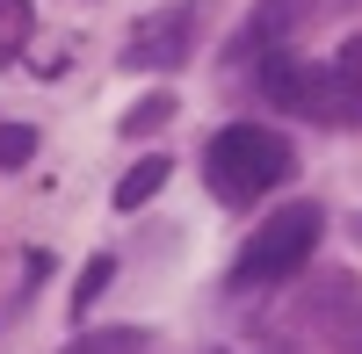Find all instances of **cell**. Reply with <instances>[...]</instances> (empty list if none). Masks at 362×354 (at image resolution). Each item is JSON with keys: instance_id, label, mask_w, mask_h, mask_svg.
Instances as JSON below:
<instances>
[{"instance_id": "1", "label": "cell", "mask_w": 362, "mask_h": 354, "mask_svg": "<svg viewBox=\"0 0 362 354\" xmlns=\"http://www.w3.org/2000/svg\"><path fill=\"white\" fill-rule=\"evenodd\" d=\"M290 138L283 130H261V123H225L218 138H210V152H203V173H210V188H218V202H254L261 188H276L290 181Z\"/></svg>"}, {"instance_id": "2", "label": "cell", "mask_w": 362, "mask_h": 354, "mask_svg": "<svg viewBox=\"0 0 362 354\" xmlns=\"http://www.w3.org/2000/svg\"><path fill=\"white\" fill-rule=\"evenodd\" d=\"M319 231H326L319 202H283V210L247 239V253H239V282H283V275H297L312 260Z\"/></svg>"}, {"instance_id": "3", "label": "cell", "mask_w": 362, "mask_h": 354, "mask_svg": "<svg viewBox=\"0 0 362 354\" xmlns=\"http://www.w3.org/2000/svg\"><path fill=\"white\" fill-rule=\"evenodd\" d=\"M189 44H196V8H167L124 44V66L131 73H167V66L189 58Z\"/></svg>"}, {"instance_id": "4", "label": "cell", "mask_w": 362, "mask_h": 354, "mask_svg": "<svg viewBox=\"0 0 362 354\" xmlns=\"http://www.w3.org/2000/svg\"><path fill=\"white\" fill-rule=\"evenodd\" d=\"M160 188H167V159H160V152H145V159L124 173V181H116V210H145Z\"/></svg>"}, {"instance_id": "5", "label": "cell", "mask_w": 362, "mask_h": 354, "mask_svg": "<svg viewBox=\"0 0 362 354\" xmlns=\"http://www.w3.org/2000/svg\"><path fill=\"white\" fill-rule=\"evenodd\" d=\"M29 29H37V15H29V0H0V66H15Z\"/></svg>"}, {"instance_id": "6", "label": "cell", "mask_w": 362, "mask_h": 354, "mask_svg": "<svg viewBox=\"0 0 362 354\" xmlns=\"http://www.w3.org/2000/svg\"><path fill=\"white\" fill-rule=\"evenodd\" d=\"M29 159H37V130L29 123H0V173H15Z\"/></svg>"}, {"instance_id": "7", "label": "cell", "mask_w": 362, "mask_h": 354, "mask_svg": "<svg viewBox=\"0 0 362 354\" xmlns=\"http://www.w3.org/2000/svg\"><path fill=\"white\" fill-rule=\"evenodd\" d=\"M167 116H174V94H145V102L124 116V130H131V138H145V130H160Z\"/></svg>"}, {"instance_id": "8", "label": "cell", "mask_w": 362, "mask_h": 354, "mask_svg": "<svg viewBox=\"0 0 362 354\" xmlns=\"http://www.w3.org/2000/svg\"><path fill=\"white\" fill-rule=\"evenodd\" d=\"M138 347H145L138 333H87V340H73L66 354H138Z\"/></svg>"}, {"instance_id": "9", "label": "cell", "mask_w": 362, "mask_h": 354, "mask_svg": "<svg viewBox=\"0 0 362 354\" xmlns=\"http://www.w3.org/2000/svg\"><path fill=\"white\" fill-rule=\"evenodd\" d=\"M109 275H116V260H87V268H80V289H73V304L87 311V304H95L102 289H109Z\"/></svg>"}, {"instance_id": "10", "label": "cell", "mask_w": 362, "mask_h": 354, "mask_svg": "<svg viewBox=\"0 0 362 354\" xmlns=\"http://www.w3.org/2000/svg\"><path fill=\"white\" fill-rule=\"evenodd\" d=\"M334 73H341V80L355 87V94H362V37H348V44H341V58H334Z\"/></svg>"}]
</instances>
